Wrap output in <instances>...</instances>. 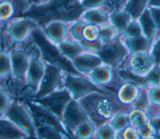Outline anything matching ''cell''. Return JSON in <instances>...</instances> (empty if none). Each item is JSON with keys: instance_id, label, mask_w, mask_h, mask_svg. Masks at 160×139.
I'll use <instances>...</instances> for the list:
<instances>
[{"instance_id": "obj_35", "label": "cell", "mask_w": 160, "mask_h": 139, "mask_svg": "<svg viewBox=\"0 0 160 139\" xmlns=\"http://www.w3.org/2000/svg\"><path fill=\"white\" fill-rule=\"evenodd\" d=\"M152 54L154 60L157 63H160V41H159L154 47Z\"/></svg>"}, {"instance_id": "obj_4", "label": "cell", "mask_w": 160, "mask_h": 139, "mask_svg": "<svg viewBox=\"0 0 160 139\" xmlns=\"http://www.w3.org/2000/svg\"><path fill=\"white\" fill-rule=\"evenodd\" d=\"M45 69L46 62L41 56L31 55L25 83L32 92L33 95L38 90L45 72Z\"/></svg>"}, {"instance_id": "obj_1", "label": "cell", "mask_w": 160, "mask_h": 139, "mask_svg": "<svg viewBox=\"0 0 160 139\" xmlns=\"http://www.w3.org/2000/svg\"><path fill=\"white\" fill-rule=\"evenodd\" d=\"M4 117L17 126L28 138H38L37 126L28 103L12 100Z\"/></svg>"}, {"instance_id": "obj_6", "label": "cell", "mask_w": 160, "mask_h": 139, "mask_svg": "<svg viewBox=\"0 0 160 139\" xmlns=\"http://www.w3.org/2000/svg\"><path fill=\"white\" fill-rule=\"evenodd\" d=\"M63 79L65 88L73 95L74 98H79L91 91H102L98 90L88 80L71 75V74H67Z\"/></svg>"}, {"instance_id": "obj_32", "label": "cell", "mask_w": 160, "mask_h": 139, "mask_svg": "<svg viewBox=\"0 0 160 139\" xmlns=\"http://www.w3.org/2000/svg\"><path fill=\"white\" fill-rule=\"evenodd\" d=\"M136 108H141L142 110H145L147 107V98L145 93H142L138 100L136 102L134 105Z\"/></svg>"}, {"instance_id": "obj_7", "label": "cell", "mask_w": 160, "mask_h": 139, "mask_svg": "<svg viewBox=\"0 0 160 139\" xmlns=\"http://www.w3.org/2000/svg\"><path fill=\"white\" fill-rule=\"evenodd\" d=\"M86 119V117L77 103L70 100L63 110L61 120L67 130H74Z\"/></svg>"}, {"instance_id": "obj_18", "label": "cell", "mask_w": 160, "mask_h": 139, "mask_svg": "<svg viewBox=\"0 0 160 139\" xmlns=\"http://www.w3.org/2000/svg\"><path fill=\"white\" fill-rule=\"evenodd\" d=\"M134 68L141 72L146 71L151 67V59L145 54H139L133 58Z\"/></svg>"}, {"instance_id": "obj_38", "label": "cell", "mask_w": 160, "mask_h": 139, "mask_svg": "<svg viewBox=\"0 0 160 139\" xmlns=\"http://www.w3.org/2000/svg\"><path fill=\"white\" fill-rule=\"evenodd\" d=\"M152 99L156 103H160V89H156L152 90Z\"/></svg>"}, {"instance_id": "obj_10", "label": "cell", "mask_w": 160, "mask_h": 139, "mask_svg": "<svg viewBox=\"0 0 160 139\" xmlns=\"http://www.w3.org/2000/svg\"><path fill=\"white\" fill-rule=\"evenodd\" d=\"M27 136L12 122L0 117V138H26Z\"/></svg>"}, {"instance_id": "obj_36", "label": "cell", "mask_w": 160, "mask_h": 139, "mask_svg": "<svg viewBox=\"0 0 160 139\" xmlns=\"http://www.w3.org/2000/svg\"><path fill=\"white\" fill-rule=\"evenodd\" d=\"M139 113H134L132 116V122L137 125H141L143 123V118Z\"/></svg>"}, {"instance_id": "obj_23", "label": "cell", "mask_w": 160, "mask_h": 139, "mask_svg": "<svg viewBox=\"0 0 160 139\" xmlns=\"http://www.w3.org/2000/svg\"><path fill=\"white\" fill-rule=\"evenodd\" d=\"M130 49L133 52L145 50L148 48V42L146 40L142 37H136L132 39L129 42Z\"/></svg>"}, {"instance_id": "obj_31", "label": "cell", "mask_w": 160, "mask_h": 139, "mask_svg": "<svg viewBox=\"0 0 160 139\" xmlns=\"http://www.w3.org/2000/svg\"><path fill=\"white\" fill-rule=\"evenodd\" d=\"M126 33L128 36H137L140 34V29L137 24L131 23L128 26Z\"/></svg>"}, {"instance_id": "obj_30", "label": "cell", "mask_w": 160, "mask_h": 139, "mask_svg": "<svg viewBox=\"0 0 160 139\" xmlns=\"http://www.w3.org/2000/svg\"><path fill=\"white\" fill-rule=\"evenodd\" d=\"M114 35V29L109 26L105 27L101 30V36L104 41L110 40L111 38H113Z\"/></svg>"}, {"instance_id": "obj_37", "label": "cell", "mask_w": 160, "mask_h": 139, "mask_svg": "<svg viewBox=\"0 0 160 139\" xmlns=\"http://www.w3.org/2000/svg\"><path fill=\"white\" fill-rule=\"evenodd\" d=\"M109 127H104L101 131H100V134L102 135V138H112V134H113L111 130Z\"/></svg>"}, {"instance_id": "obj_29", "label": "cell", "mask_w": 160, "mask_h": 139, "mask_svg": "<svg viewBox=\"0 0 160 139\" xmlns=\"http://www.w3.org/2000/svg\"><path fill=\"white\" fill-rule=\"evenodd\" d=\"M128 123V117L125 115L121 114V115L117 116L114 119V125L116 128H124Z\"/></svg>"}, {"instance_id": "obj_12", "label": "cell", "mask_w": 160, "mask_h": 139, "mask_svg": "<svg viewBox=\"0 0 160 139\" xmlns=\"http://www.w3.org/2000/svg\"><path fill=\"white\" fill-rule=\"evenodd\" d=\"M73 60V67L77 70L88 71L100 64V60L94 56H76Z\"/></svg>"}, {"instance_id": "obj_22", "label": "cell", "mask_w": 160, "mask_h": 139, "mask_svg": "<svg viewBox=\"0 0 160 139\" xmlns=\"http://www.w3.org/2000/svg\"><path fill=\"white\" fill-rule=\"evenodd\" d=\"M128 14L117 11L112 16V21L113 24L119 29H122L126 27L129 21Z\"/></svg>"}, {"instance_id": "obj_5", "label": "cell", "mask_w": 160, "mask_h": 139, "mask_svg": "<svg viewBox=\"0 0 160 139\" xmlns=\"http://www.w3.org/2000/svg\"><path fill=\"white\" fill-rule=\"evenodd\" d=\"M11 75L16 79L25 82L31 54L24 49H14L9 52Z\"/></svg>"}, {"instance_id": "obj_40", "label": "cell", "mask_w": 160, "mask_h": 139, "mask_svg": "<svg viewBox=\"0 0 160 139\" xmlns=\"http://www.w3.org/2000/svg\"><path fill=\"white\" fill-rule=\"evenodd\" d=\"M152 125L154 127L158 130H160V118H154L152 120Z\"/></svg>"}, {"instance_id": "obj_9", "label": "cell", "mask_w": 160, "mask_h": 139, "mask_svg": "<svg viewBox=\"0 0 160 139\" xmlns=\"http://www.w3.org/2000/svg\"><path fill=\"white\" fill-rule=\"evenodd\" d=\"M99 54L104 62L112 65H116L123 57L126 50L118 42H116L104 46Z\"/></svg>"}, {"instance_id": "obj_24", "label": "cell", "mask_w": 160, "mask_h": 139, "mask_svg": "<svg viewBox=\"0 0 160 139\" xmlns=\"http://www.w3.org/2000/svg\"><path fill=\"white\" fill-rule=\"evenodd\" d=\"M86 18L93 23H103L106 21V16L100 11H92L86 14Z\"/></svg>"}, {"instance_id": "obj_33", "label": "cell", "mask_w": 160, "mask_h": 139, "mask_svg": "<svg viewBox=\"0 0 160 139\" xmlns=\"http://www.w3.org/2000/svg\"><path fill=\"white\" fill-rule=\"evenodd\" d=\"M106 0H84L82 2V6L85 7H96L103 4Z\"/></svg>"}, {"instance_id": "obj_21", "label": "cell", "mask_w": 160, "mask_h": 139, "mask_svg": "<svg viewBox=\"0 0 160 139\" xmlns=\"http://www.w3.org/2000/svg\"><path fill=\"white\" fill-rule=\"evenodd\" d=\"M14 7L9 1H4L0 3V20L6 21L9 19L14 14Z\"/></svg>"}, {"instance_id": "obj_8", "label": "cell", "mask_w": 160, "mask_h": 139, "mask_svg": "<svg viewBox=\"0 0 160 139\" xmlns=\"http://www.w3.org/2000/svg\"><path fill=\"white\" fill-rule=\"evenodd\" d=\"M36 24L31 19H23L12 24L9 28V34L11 39L17 44L24 42L29 36Z\"/></svg>"}, {"instance_id": "obj_2", "label": "cell", "mask_w": 160, "mask_h": 139, "mask_svg": "<svg viewBox=\"0 0 160 139\" xmlns=\"http://www.w3.org/2000/svg\"><path fill=\"white\" fill-rule=\"evenodd\" d=\"M62 82L61 69L52 64L46 62L45 72L38 90L34 95V98H41L56 91L59 89V86Z\"/></svg>"}, {"instance_id": "obj_19", "label": "cell", "mask_w": 160, "mask_h": 139, "mask_svg": "<svg viewBox=\"0 0 160 139\" xmlns=\"http://www.w3.org/2000/svg\"><path fill=\"white\" fill-rule=\"evenodd\" d=\"M118 74L124 80L131 82L140 86H143L146 84V80L144 78L133 74L128 69L121 70L118 72Z\"/></svg>"}, {"instance_id": "obj_26", "label": "cell", "mask_w": 160, "mask_h": 139, "mask_svg": "<svg viewBox=\"0 0 160 139\" xmlns=\"http://www.w3.org/2000/svg\"><path fill=\"white\" fill-rule=\"evenodd\" d=\"M93 127L90 123H84L77 130V135L79 136H81L82 138H88L89 137L91 134L93 133Z\"/></svg>"}, {"instance_id": "obj_15", "label": "cell", "mask_w": 160, "mask_h": 139, "mask_svg": "<svg viewBox=\"0 0 160 139\" xmlns=\"http://www.w3.org/2000/svg\"><path fill=\"white\" fill-rule=\"evenodd\" d=\"M11 75L10 54L5 50H0V79Z\"/></svg>"}, {"instance_id": "obj_3", "label": "cell", "mask_w": 160, "mask_h": 139, "mask_svg": "<svg viewBox=\"0 0 160 139\" xmlns=\"http://www.w3.org/2000/svg\"><path fill=\"white\" fill-rule=\"evenodd\" d=\"M48 110L61 118V115L66 104L71 100L69 92L64 88L39 98H33Z\"/></svg>"}, {"instance_id": "obj_39", "label": "cell", "mask_w": 160, "mask_h": 139, "mask_svg": "<svg viewBox=\"0 0 160 139\" xmlns=\"http://www.w3.org/2000/svg\"><path fill=\"white\" fill-rule=\"evenodd\" d=\"M141 133L143 135H149V133L151 132V130H150V128L149 127H148V125H144L141 128Z\"/></svg>"}, {"instance_id": "obj_20", "label": "cell", "mask_w": 160, "mask_h": 139, "mask_svg": "<svg viewBox=\"0 0 160 139\" xmlns=\"http://www.w3.org/2000/svg\"><path fill=\"white\" fill-rule=\"evenodd\" d=\"M12 101V98L9 92L6 89L0 88V117H4Z\"/></svg>"}, {"instance_id": "obj_34", "label": "cell", "mask_w": 160, "mask_h": 139, "mask_svg": "<svg viewBox=\"0 0 160 139\" xmlns=\"http://www.w3.org/2000/svg\"><path fill=\"white\" fill-rule=\"evenodd\" d=\"M152 18L155 22L157 27L160 29V9H151Z\"/></svg>"}, {"instance_id": "obj_41", "label": "cell", "mask_w": 160, "mask_h": 139, "mask_svg": "<svg viewBox=\"0 0 160 139\" xmlns=\"http://www.w3.org/2000/svg\"><path fill=\"white\" fill-rule=\"evenodd\" d=\"M150 5L160 6V0H150Z\"/></svg>"}, {"instance_id": "obj_16", "label": "cell", "mask_w": 160, "mask_h": 139, "mask_svg": "<svg viewBox=\"0 0 160 139\" xmlns=\"http://www.w3.org/2000/svg\"><path fill=\"white\" fill-rule=\"evenodd\" d=\"M140 22L144 34L149 39H151L154 34V25L148 10H146L142 14Z\"/></svg>"}, {"instance_id": "obj_28", "label": "cell", "mask_w": 160, "mask_h": 139, "mask_svg": "<svg viewBox=\"0 0 160 139\" xmlns=\"http://www.w3.org/2000/svg\"><path fill=\"white\" fill-rule=\"evenodd\" d=\"M147 80L154 84H160V69L156 67L152 70L148 75Z\"/></svg>"}, {"instance_id": "obj_25", "label": "cell", "mask_w": 160, "mask_h": 139, "mask_svg": "<svg viewBox=\"0 0 160 139\" xmlns=\"http://www.w3.org/2000/svg\"><path fill=\"white\" fill-rule=\"evenodd\" d=\"M93 76L97 81L100 82H108L106 79H109L110 77V72L106 68H101L97 70L94 72Z\"/></svg>"}, {"instance_id": "obj_11", "label": "cell", "mask_w": 160, "mask_h": 139, "mask_svg": "<svg viewBox=\"0 0 160 139\" xmlns=\"http://www.w3.org/2000/svg\"><path fill=\"white\" fill-rule=\"evenodd\" d=\"M46 32L49 38L56 43H61L66 36V28L64 24L59 22L49 24L46 29Z\"/></svg>"}, {"instance_id": "obj_27", "label": "cell", "mask_w": 160, "mask_h": 139, "mask_svg": "<svg viewBox=\"0 0 160 139\" xmlns=\"http://www.w3.org/2000/svg\"><path fill=\"white\" fill-rule=\"evenodd\" d=\"M136 90V89L133 85H128L125 87L121 93L122 98H123L124 99V100L128 102L132 100L131 99H133L135 96Z\"/></svg>"}, {"instance_id": "obj_13", "label": "cell", "mask_w": 160, "mask_h": 139, "mask_svg": "<svg viewBox=\"0 0 160 139\" xmlns=\"http://www.w3.org/2000/svg\"><path fill=\"white\" fill-rule=\"evenodd\" d=\"M38 138H62L66 135L53 126L48 125H37Z\"/></svg>"}, {"instance_id": "obj_14", "label": "cell", "mask_w": 160, "mask_h": 139, "mask_svg": "<svg viewBox=\"0 0 160 139\" xmlns=\"http://www.w3.org/2000/svg\"><path fill=\"white\" fill-rule=\"evenodd\" d=\"M58 50L62 55L69 59L75 58L81 50L78 45L71 42H62L59 43Z\"/></svg>"}, {"instance_id": "obj_17", "label": "cell", "mask_w": 160, "mask_h": 139, "mask_svg": "<svg viewBox=\"0 0 160 139\" xmlns=\"http://www.w3.org/2000/svg\"><path fill=\"white\" fill-rule=\"evenodd\" d=\"M148 0H130L125 9L134 18L138 17L142 12Z\"/></svg>"}]
</instances>
